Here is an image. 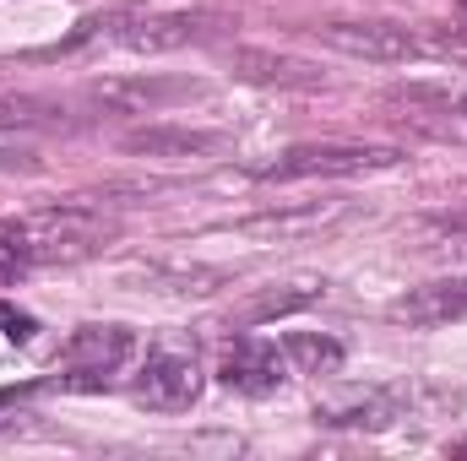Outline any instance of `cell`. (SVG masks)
I'll return each mask as SVG.
<instances>
[{
  "label": "cell",
  "mask_w": 467,
  "mask_h": 461,
  "mask_svg": "<svg viewBox=\"0 0 467 461\" xmlns=\"http://www.w3.org/2000/svg\"><path fill=\"white\" fill-rule=\"evenodd\" d=\"M130 358H136V332L130 326H77L66 337V347H60L55 385H66V391H104Z\"/></svg>",
  "instance_id": "5"
},
{
  "label": "cell",
  "mask_w": 467,
  "mask_h": 461,
  "mask_svg": "<svg viewBox=\"0 0 467 461\" xmlns=\"http://www.w3.org/2000/svg\"><path fill=\"white\" fill-rule=\"evenodd\" d=\"M223 66H229L239 82H255V87H294V93L327 87V71H321L316 60H299V55H283V49L229 44V49H223Z\"/></svg>",
  "instance_id": "10"
},
{
  "label": "cell",
  "mask_w": 467,
  "mask_h": 461,
  "mask_svg": "<svg viewBox=\"0 0 467 461\" xmlns=\"http://www.w3.org/2000/svg\"><path fill=\"white\" fill-rule=\"evenodd\" d=\"M288 374H294L288 353L277 343H266V337H234L223 347V364H218V380L239 396H272Z\"/></svg>",
  "instance_id": "9"
},
{
  "label": "cell",
  "mask_w": 467,
  "mask_h": 461,
  "mask_svg": "<svg viewBox=\"0 0 467 461\" xmlns=\"http://www.w3.org/2000/svg\"><path fill=\"white\" fill-rule=\"evenodd\" d=\"M283 353L294 364V374H337L343 369V343L337 337H316V332H288Z\"/></svg>",
  "instance_id": "16"
},
{
  "label": "cell",
  "mask_w": 467,
  "mask_h": 461,
  "mask_svg": "<svg viewBox=\"0 0 467 461\" xmlns=\"http://www.w3.org/2000/svg\"><path fill=\"white\" fill-rule=\"evenodd\" d=\"M457 451H467V440H457Z\"/></svg>",
  "instance_id": "24"
},
{
  "label": "cell",
  "mask_w": 467,
  "mask_h": 461,
  "mask_svg": "<svg viewBox=\"0 0 467 461\" xmlns=\"http://www.w3.org/2000/svg\"><path fill=\"white\" fill-rule=\"evenodd\" d=\"M0 233L27 255V266H71V261H88V255L109 250L115 223H109L99 207L66 201V207H33V212H16V218L0 223Z\"/></svg>",
  "instance_id": "2"
},
{
  "label": "cell",
  "mask_w": 467,
  "mask_h": 461,
  "mask_svg": "<svg viewBox=\"0 0 467 461\" xmlns=\"http://www.w3.org/2000/svg\"><path fill=\"white\" fill-rule=\"evenodd\" d=\"M327 299V282L321 277H305V282H288V288H266L255 299H244L229 315V326H266V321H283V315H299L310 304Z\"/></svg>",
  "instance_id": "15"
},
{
  "label": "cell",
  "mask_w": 467,
  "mask_h": 461,
  "mask_svg": "<svg viewBox=\"0 0 467 461\" xmlns=\"http://www.w3.org/2000/svg\"><path fill=\"white\" fill-rule=\"evenodd\" d=\"M33 315H22V310H11V304H0V353L5 347H27L33 343Z\"/></svg>",
  "instance_id": "18"
},
{
  "label": "cell",
  "mask_w": 467,
  "mask_h": 461,
  "mask_svg": "<svg viewBox=\"0 0 467 461\" xmlns=\"http://www.w3.org/2000/svg\"><path fill=\"white\" fill-rule=\"evenodd\" d=\"M202 358H196V343L180 337V332H158L141 364H136V380H130V396L152 413H185L196 396H202Z\"/></svg>",
  "instance_id": "4"
},
{
  "label": "cell",
  "mask_w": 467,
  "mask_h": 461,
  "mask_svg": "<svg viewBox=\"0 0 467 461\" xmlns=\"http://www.w3.org/2000/svg\"><path fill=\"white\" fill-rule=\"evenodd\" d=\"M119 147L136 158H213L229 147V136L223 130H191V125H147V130H125Z\"/></svg>",
  "instance_id": "13"
},
{
  "label": "cell",
  "mask_w": 467,
  "mask_h": 461,
  "mask_svg": "<svg viewBox=\"0 0 467 461\" xmlns=\"http://www.w3.org/2000/svg\"><path fill=\"white\" fill-rule=\"evenodd\" d=\"M457 16H462V22H467V0H457Z\"/></svg>",
  "instance_id": "22"
},
{
  "label": "cell",
  "mask_w": 467,
  "mask_h": 461,
  "mask_svg": "<svg viewBox=\"0 0 467 461\" xmlns=\"http://www.w3.org/2000/svg\"><path fill=\"white\" fill-rule=\"evenodd\" d=\"M348 218V207H283V212H261V218H244L234 223V233L244 239H266V244H283V239H305V233H327Z\"/></svg>",
  "instance_id": "14"
},
{
  "label": "cell",
  "mask_w": 467,
  "mask_h": 461,
  "mask_svg": "<svg viewBox=\"0 0 467 461\" xmlns=\"http://www.w3.org/2000/svg\"><path fill=\"white\" fill-rule=\"evenodd\" d=\"M386 315H391L397 326H413V332L457 326V321H467V277H441V282L408 288L402 299H391Z\"/></svg>",
  "instance_id": "11"
},
{
  "label": "cell",
  "mask_w": 467,
  "mask_h": 461,
  "mask_svg": "<svg viewBox=\"0 0 467 461\" xmlns=\"http://www.w3.org/2000/svg\"><path fill=\"white\" fill-rule=\"evenodd\" d=\"M207 11H141V5H115L99 16H82L71 27V38H60L55 49H44V60L60 55H88V49H119V55H169L185 49L207 33Z\"/></svg>",
  "instance_id": "1"
},
{
  "label": "cell",
  "mask_w": 467,
  "mask_h": 461,
  "mask_svg": "<svg viewBox=\"0 0 467 461\" xmlns=\"http://www.w3.org/2000/svg\"><path fill=\"white\" fill-rule=\"evenodd\" d=\"M207 87L191 77H158V71H136V77H99L88 87L93 109H115V115H163L174 104L202 98Z\"/></svg>",
  "instance_id": "8"
},
{
  "label": "cell",
  "mask_w": 467,
  "mask_h": 461,
  "mask_svg": "<svg viewBox=\"0 0 467 461\" xmlns=\"http://www.w3.org/2000/svg\"><path fill=\"white\" fill-rule=\"evenodd\" d=\"M44 125H66V109L55 98L0 87V130H44Z\"/></svg>",
  "instance_id": "17"
},
{
  "label": "cell",
  "mask_w": 467,
  "mask_h": 461,
  "mask_svg": "<svg viewBox=\"0 0 467 461\" xmlns=\"http://www.w3.org/2000/svg\"><path fill=\"white\" fill-rule=\"evenodd\" d=\"M11 396H16V391H0V407H5V402H11Z\"/></svg>",
  "instance_id": "23"
},
{
  "label": "cell",
  "mask_w": 467,
  "mask_h": 461,
  "mask_svg": "<svg viewBox=\"0 0 467 461\" xmlns=\"http://www.w3.org/2000/svg\"><path fill=\"white\" fill-rule=\"evenodd\" d=\"M386 98L397 109H408L402 125L413 136L467 147V87H457V82H397Z\"/></svg>",
  "instance_id": "7"
},
{
  "label": "cell",
  "mask_w": 467,
  "mask_h": 461,
  "mask_svg": "<svg viewBox=\"0 0 467 461\" xmlns=\"http://www.w3.org/2000/svg\"><path fill=\"white\" fill-rule=\"evenodd\" d=\"M0 169L16 174V169H38V163H33V152H0Z\"/></svg>",
  "instance_id": "21"
},
{
  "label": "cell",
  "mask_w": 467,
  "mask_h": 461,
  "mask_svg": "<svg viewBox=\"0 0 467 461\" xmlns=\"http://www.w3.org/2000/svg\"><path fill=\"white\" fill-rule=\"evenodd\" d=\"M22 277H27V255H22V250L0 233V288H16Z\"/></svg>",
  "instance_id": "19"
},
{
  "label": "cell",
  "mask_w": 467,
  "mask_h": 461,
  "mask_svg": "<svg viewBox=\"0 0 467 461\" xmlns=\"http://www.w3.org/2000/svg\"><path fill=\"white\" fill-rule=\"evenodd\" d=\"M424 229H435L441 239H451V244H467V207L462 212H435Z\"/></svg>",
  "instance_id": "20"
},
{
  "label": "cell",
  "mask_w": 467,
  "mask_h": 461,
  "mask_svg": "<svg viewBox=\"0 0 467 461\" xmlns=\"http://www.w3.org/2000/svg\"><path fill=\"white\" fill-rule=\"evenodd\" d=\"M402 152L397 147H375V141H305V147H288L266 163L250 169V179H358V174H380V169H397Z\"/></svg>",
  "instance_id": "3"
},
{
  "label": "cell",
  "mask_w": 467,
  "mask_h": 461,
  "mask_svg": "<svg viewBox=\"0 0 467 461\" xmlns=\"http://www.w3.org/2000/svg\"><path fill=\"white\" fill-rule=\"evenodd\" d=\"M310 38H321L327 49L353 55V60H369V66H402L413 60L424 44L402 27V22H386V16H332V22H316L305 27Z\"/></svg>",
  "instance_id": "6"
},
{
  "label": "cell",
  "mask_w": 467,
  "mask_h": 461,
  "mask_svg": "<svg viewBox=\"0 0 467 461\" xmlns=\"http://www.w3.org/2000/svg\"><path fill=\"white\" fill-rule=\"evenodd\" d=\"M413 396L402 385H369V391H348L337 402H321L316 418L332 429H391L397 418H408Z\"/></svg>",
  "instance_id": "12"
},
{
  "label": "cell",
  "mask_w": 467,
  "mask_h": 461,
  "mask_svg": "<svg viewBox=\"0 0 467 461\" xmlns=\"http://www.w3.org/2000/svg\"><path fill=\"white\" fill-rule=\"evenodd\" d=\"M457 60H462V66H467V49H462V55H457Z\"/></svg>",
  "instance_id": "25"
}]
</instances>
